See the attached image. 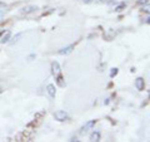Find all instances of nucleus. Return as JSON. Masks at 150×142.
I'll list each match as a JSON object with an SVG mask.
<instances>
[{
	"label": "nucleus",
	"mask_w": 150,
	"mask_h": 142,
	"mask_svg": "<svg viewBox=\"0 0 150 142\" xmlns=\"http://www.w3.org/2000/svg\"><path fill=\"white\" fill-rule=\"evenodd\" d=\"M56 82L59 83V86H60V87H64V86H65L64 78H63V75H60V74H58V79H56Z\"/></svg>",
	"instance_id": "obj_11"
},
{
	"label": "nucleus",
	"mask_w": 150,
	"mask_h": 142,
	"mask_svg": "<svg viewBox=\"0 0 150 142\" xmlns=\"http://www.w3.org/2000/svg\"><path fill=\"white\" fill-rule=\"evenodd\" d=\"M21 37H23V33H19V34H16L15 37L13 38V40H9V43H10L11 45H13V44H15V43H18V42H19V39H20Z\"/></svg>",
	"instance_id": "obj_10"
},
{
	"label": "nucleus",
	"mask_w": 150,
	"mask_h": 142,
	"mask_svg": "<svg viewBox=\"0 0 150 142\" xmlns=\"http://www.w3.org/2000/svg\"><path fill=\"white\" fill-rule=\"evenodd\" d=\"M46 91H48V93H49V96L50 97H55V94H56V89H55V86L54 84H48L46 86Z\"/></svg>",
	"instance_id": "obj_8"
},
{
	"label": "nucleus",
	"mask_w": 150,
	"mask_h": 142,
	"mask_svg": "<svg viewBox=\"0 0 150 142\" xmlns=\"http://www.w3.org/2000/svg\"><path fill=\"white\" fill-rule=\"evenodd\" d=\"M10 37H11V32L10 30H4L0 33V43L1 44H5V43H9L10 40Z\"/></svg>",
	"instance_id": "obj_1"
},
{
	"label": "nucleus",
	"mask_w": 150,
	"mask_h": 142,
	"mask_svg": "<svg viewBox=\"0 0 150 142\" xmlns=\"http://www.w3.org/2000/svg\"><path fill=\"white\" fill-rule=\"evenodd\" d=\"M99 3H109V0H98Z\"/></svg>",
	"instance_id": "obj_17"
},
{
	"label": "nucleus",
	"mask_w": 150,
	"mask_h": 142,
	"mask_svg": "<svg viewBox=\"0 0 150 142\" xmlns=\"http://www.w3.org/2000/svg\"><path fill=\"white\" fill-rule=\"evenodd\" d=\"M95 123H96V121H95V120H93V121H89V122H86V125L83 127L80 132H81V133H85V132H88V131L90 130L91 127H93L94 125H95Z\"/></svg>",
	"instance_id": "obj_7"
},
{
	"label": "nucleus",
	"mask_w": 150,
	"mask_h": 142,
	"mask_svg": "<svg viewBox=\"0 0 150 142\" xmlns=\"http://www.w3.org/2000/svg\"><path fill=\"white\" fill-rule=\"evenodd\" d=\"M83 1L85 3V4H90V3H93V1H94V0H83Z\"/></svg>",
	"instance_id": "obj_16"
},
{
	"label": "nucleus",
	"mask_w": 150,
	"mask_h": 142,
	"mask_svg": "<svg viewBox=\"0 0 150 142\" xmlns=\"http://www.w3.org/2000/svg\"><path fill=\"white\" fill-rule=\"evenodd\" d=\"M90 141H93V142L100 141V133L99 132H93V133L90 135Z\"/></svg>",
	"instance_id": "obj_9"
},
{
	"label": "nucleus",
	"mask_w": 150,
	"mask_h": 142,
	"mask_svg": "<svg viewBox=\"0 0 150 142\" xmlns=\"http://www.w3.org/2000/svg\"><path fill=\"white\" fill-rule=\"evenodd\" d=\"M6 8V4L5 3H1L0 1V9H5Z\"/></svg>",
	"instance_id": "obj_14"
},
{
	"label": "nucleus",
	"mask_w": 150,
	"mask_h": 142,
	"mask_svg": "<svg viewBox=\"0 0 150 142\" xmlns=\"http://www.w3.org/2000/svg\"><path fill=\"white\" fill-rule=\"evenodd\" d=\"M124 9H125V3H121L119 6H116V8H115V11H123Z\"/></svg>",
	"instance_id": "obj_12"
},
{
	"label": "nucleus",
	"mask_w": 150,
	"mask_h": 142,
	"mask_svg": "<svg viewBox=\"0 0 150 142\" xmlns=\"http://www.w3.org/2000/svg\"><path fill=\"white\" fill-rule=\"evenodd\" d=\"M38 9H39V8L35 6V5L25 6V8H23V9H21V13H23V14H30V13H34V11H36Z\"/></svg>",
	"instance_id": "obj_5"
},
{
	"label": "nucleus",
	"mask_w": 150,
	"mask_h": 142,
	"mask_svg": "<svg viewBox=\"0 0 150 142\" xmlns=\"http://www.w3.org/2000/svg\"><path fill=\"white\" fill-rule=\"evenodd\" d=\"M135 87H137L138 91H144L145 89V80H144V78L138 77L137 79H135Z\"/></svg>",
	"instance_id": "obj_3"
},
{
	"label": "nucleus",
	"mask_w": 150,
	"mask_h": 142,
	"mask_svg": "<svg viewBox=\"0 0 150 142\" xmlns=\"http://www.w3.org/2000/svg\"><path fill=\"white\" fill-rule=\"evenodd\" d=\"M51 72H53V74L54 75H58V74H60V65H59V63L56 62H53L51 63Z\"/></svg>",
	"instance_id": "obj_6"
},
{
	"label": "nucleus",
	"mask_w": 150,
	"mask_h": 142,
	"mask_svg": "<svg viewBox=\"0 0 150 142\" xmlns=\"http://www.w3.org/2000/svg\"><path fill=\"white\" fill-rule=\"evenodd\" d=\"M118 72H119V69L118 68H112L111 70H110V77L112 78V77H115L116 74H118Z\"/></svg>",
	"instance_id": "obj_13"
},
{
	"label": "nucleus",
	"mask_w": 150,
	"mask_h": 142,
	"mask_svg": "<svg viewBox=\"0 0 150 142\" xmlns=\"http://www.w3.org/2000/svg\"><path fill=\"white\" fill-rule=\"evenodd\" d=\"M54 118L56 121H60V122H63V121H67L69 116H68V113L65 112V111H58V112H55L54 113Z\"/></svg>",
	"instance_id": "obj_2"
},
{
	"label": "nucleus",
	"mask_w": 150,
	"mask_h": 142,
	"mask_svg": "<svg viewBox=\"0 0 150 142\" xmlns=\"http://www.w3.org/2000/svg\"><path fill=\"white\" fill-rule=\"evenodd\" d=\"M74 47H75L74 44H70V45H68V47H64V48L59 49L58 53H59V54H62V55H67V54L71 53V52L74 50Z\"/></svg>",
	"instance_id": "obj_4"
},
{
	"label": "nucleus",
	"mask_w": 150,
	"mask_h": 142,
	"mask_svg": "<svg viewBox=\"0 0 150 142\" xmlns=\"http://www.w3.org/2000/svg\"><path fill=\"white\" fill-rule=\"evenodd\" d=\"M139 3H140V4H148L149 0H139Z\"/></svg>",
	"instance_id": "obj_15"
}]
</instances>
